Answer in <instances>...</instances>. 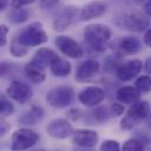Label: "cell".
<instances>
[{"label":"cell","instance_id":"cell-1","mask_svg":"<svg viewBox=\"0 0 151 151\" xmlns=\"http://www.w3.org/2000/svg\"><path fill=\"white\" fill-rule=\"evenodd\" d=\"M84 37L86 42L96 51L104 52L111 38V31L107 26L101 24L88 25L84 29Z\"/></svg>","mask_w":151,"mask_h":151},{"label":"cell","instance_id":"cell-2","mask_svg":"<svg viewBox=\"0 0 151 151\" xmlns=\"http://www.w3.org/2000/svg\"><path fill=\"white\" fill-rule=\"evenodd\" d=\"M15 35L19 41L27 47L39 46L47 41V33L45 32L42 24L38 21L29 24Z\"/></svg>","mask_w":151,"mask_h":151},{"label":"cell","instance_id":"cell-3","mask_svg":"<svg viewBox=\"0 0 151 151\" xmlns=\"http://www.w3.org/2000/svg\"><path fill=\"white\" fill-rule=\"evenodd\" d=\"M150 112V105L147 101H136L133 103L120 122V127L123 130H131L140 122H143Z\"/></svg>","mask_w":151,"mask_h":151},{"label":"cell","instance_id":"cell-4","mask_svg":"<svg viewBox=\"0 0 151 151\" xmlns=\"http://www.w3.org/2000/svg\"><path fill=\"white\" fill-rule=\"evenodd\" d=\"M114 24L123 29L143 32L149 27V19L140 13H125L116 18Z\"/></svg>","mask_w":151,"mask_h":151},{"label":"cell","instance_id":"cell-5","mask_svg":"<svg viewBox=\"0 0 151 151\" xmlns=\"http://www.w3.org/2000/svg\"><path fill=\"white\" fill-rule=\"evenodd\" d=\"M74 98V92L70 86H58L50 90L46 94L47 103L58 109H63L68 106Z\"/></svg>","mask_w":151,"mask_h":151},{"label":"cell","instance_id":"cell-6","mask_svg":"<svg viewBox=\"0 0 151 151\" xmlns=\"http://www.w3.org/2000/svg\"><path fill=\"white\" fill-rule=\"evenodd\" d=\"M39 139L37 132L29 129H19L12 134V150H26L32 147Z\"/></svg>","mask_w":151,"mask_h":151},{"label":"cell","instance_id":"cell-7","mask_svg":"<svg viewBox=\"0 0 151 151\" xmlns=\"http://www.w3.org/2000/svg\"><path fill=\"white\" fill-rule=\"evenodd\" d=\"M7 96L20 104H26L27 101L31 100L33 93H32V88L24 81L13 80L11 85L7 87Z\"/></svg>","mask_w":151,"mask_h":151},{"label":"cell","instance_id":"cell-8","mask_svg":"<svg viewBox=\"0 0 151 151\" xmlns=\"http://www.w3.org/2000/svg\"><path fill=\"white\" fill-rule=\"evenodd\" d=\"M54 42L57 47L60 50V52L70 58H80L83 55V50L79 46V44L70 37L59 35L55 38Z\"/></svg>","mask_w":151,"mask_h":151},{"label":"cell","instance_id":"cell-9","mask_svg":"<svg viewBox=\"0 0 151 151\" xmlns=\"http://www.w3.org/2000/svg\"><path fill=\"white\" fill-rule=\"evenodd\" d=\"M104 98L105 92L99 86H87L83 88L78 94L79 101L86 106H96L99 103H101Z\"/></svg>","mask_w":151,"mask_h":151},{"label":"cell","instance_id":"cell-10","mask_svg":"<svg viewBox=\"0 0 151 151\" xmlns=\"http://www.w3.org/2000/svg\"><path fill=\"white\" fill-rule=\"evenodd\" d=\"M73 127L71 123L67 119L64 118H57L53 119L48 125H47V133L57 139H64L67 138L73 133Z\"/></svg>","mask_w":151,"mask_h":151},{"label":"cell","instance_id":"cell-11","mask_svg":"<svg viewBox=\"0 0 151 151\" xmlns=\"http://www.w3.org/2000/svg\"><path fill=\"white\" fill-rule=\"evenodd\" d=\"M142 67H143V64L140 60L132 59V60H129V61L122 64L120 66H118L117 71H116V76L122 81H129V80L133 79L142 71Z\"/></svg>","mask_w":151,"mask_h":151},{"label":"cell","instance_id":"cell-12","mask_svg":"<svg viewBox=\"0 0 151 151\" xmlns=\"http://www.w3.org/2000/svg\"><path fill=\"white\" fill-rule=\"evenodd\" d=\"M99 71V63L93 59H87L79 64L76 71L77 81H88L91 80Z\"/></svg>","mask_w":151,"mask_h":151},{"label":"cell","instance_id":"cell-13","mask_svg":"<svg viewBox=\"0 0 151 151\" xmlns=\"http://www.w3.org/2000/svg\"><path fill=\"white\" fill-rule=\"evenodd\" d=\"M77 14H78V11L76 7H65L58 15L57 18L54 19L53 21V28L55 31H64L66 29L67 27H70L76 18H77Z\"/></svg>","mask_w":151,"mask_h":151},{"label":"cell","instance_id":"cell-14","mask_svg":"<svg viewBox=\"0 0 151 151\" xmlns=\"http://www.w3.org/2000/svg\"><path fill=\"white\" fill-rule=\"evenodd\" d=\"M72 140L81 147H93L98 142V133L92 130H77L73 132Z\"/></svg>","mask_w":151,"mask_h":151},{"label":"cell","instance_id":"cell-15","mask_svg":"<svg viewBox=\"0 0 151 151\" xmlns=\"http://www.w3.org/2000/svg\"><path fill=\"white\" fill-rule=\"evenodd\" d=\"M106 12V5L101 1H93V2H90L87 5H85L80 13H79V17L83 21H87V20H91V19H94V18H98L100 15H103L104 13Z\"/></svg>","mask_w":151,"mask_h":151},{"label":"cell","instance_id":"cell-16","mask_svg":"<svg viewBox=\"0 0 151 151\" xmlns=\"http://www.w3.org/2000/svg\"><path fill=\"white\" fill-rule=\"evenodd\" d=\"M25 73L27 76V78L35 84L42 83L46 78V73H45V67L42 65H40L39 63H37L35 60H31L29 63L26 64L25 66Z\"/></svg>","mask_w":151,"mask_h":151},{"label":"cell","instance_id":"cell-17","mask_svg":"<svg viewBox=\"0 0 151 151\" xmlns=\"http://www.w3.org/2000/svg\"><path fill=\"white\" fill-rule=\"evenodd\" d=\"M117 100L124 104H133L139 100L140 92L133 86H123L117 91Z\"/></svg>","mask_w":151,"mask_h":151},{"label":"cell","instance_id":"cell-18","mask_svg":"<svg viewBox=\"0 0 151 151\" xmlns=\"http://www.w3.org/2000/svg\"><path fill=\"white\" fill-rule=\"evenodd\" d=\"M58 58V54L51 50V48H46V47H42V48H39L34 57H33V60H35L37 63H39L40 65H42L44 67L46 66H51L52 63Z\"/></svg>","mask_w":151,"mask_h":151},{"label":"cell","instance_id":"cell-19","mask_svg":"<svg viewBox=\"0 0 151 151\" xmlns=\"http://www.w3.org/2000/svg\"><path fill=\"white\" fill-rule=\"evenodd\" d=\"M44 117V110L40 106H33L29 111L20 117V123L24 125H34L39 123Z\"/></svg>","mask_w":151,"mask_h":151},{"label":"cell","instance_id":"cell-20","mask_svg":"<svg viewBox=\"0 0 151 151\" xmlns=\"http://www.w3.org/2000/svg\"><path fill=\"white\" fill-rule=\"evenodd\" d=\"M50 67H51V72L55 77H66V76L70 74L71 68H72L71 64L67 60H65V59H63L60 57H58L52 63V65Z\"/></svg>","mask_w":151,"mask_h":151},{"label":"cell","instance_id":"cell-21","mask_svg":"<svg viewBox=\"0 0 151 151\" xmlns=\"http://www.w3.org/2000/svg\"><path fill=\"white\" fill-rule=\"evenodd\" d=\"M120 50L125 53V54H134L137 52L140 51V42L138 41V39L133 38V37H127L120 40Z\"/></svg>","mask_w":151,"mask_h":151},{"label":"cell","instance_id":"cell-22","mask_svg":"<svg viewBox=\"0 0 151 151\" xmlns=\"http://www.w3.org/2000/svg\"><path fill=\"white\" fill-rule=\"evenodd\" d=\"M28 48H29V47L22 45V44L19 41V39L17 38V35L13 37V39H12V41H11L9 51H11V53H12L14 57H18V58H19V57H25V55L27 54V52H28Z\"/></svg>","mask_w":151,"mask_h":151},{"label":"cell","instance_id":"cell-23","mask_svg":"<svg viewBox=\"0 0 151 151\" xmlns=\"http://www.w3.org/2000/svg\"><path fill=\"white\" fill-rule=\"evenodd\" d=\"M28 18V12L21 7H18V8H13V11L9 13L8 15V19L13 24H21L24 21H26Z\"/></svg>","mask_w":151,"mask_h":151},{"label":"cell","instance_id":"cell-24","mask_svg":"<svg viewBox=\"0 0 151 151\" xmlns=\"http://www.w3.org/2000/svg\"><path fill=\"white\" fill-rule=\"evenodd\" d=\"M136 87L139 92L147 93L151 91V77L150 76H140L136 80Z\"/></svg>","mask_w":151,"mask_h":151},{"label":"cell","instance_id":"cell-25","mask_svg":"<svg viewBox=\"0 0 151 151\" xmlns=\"http://www.w3.org/2000/svg\"><path fill=\"white\" fill-rule=\"evenodd\" d=\"M0 101H1V110H0L1 117L5 118V117H8L9 114H12L13 111H14V107H13L12 103L7 99V97L6 96H1Z\"/></svg>","mask_w":151,"mask_h":151},{"label":"cell","instance_id":"cell-26","mask_svg":"<svg viewBox=\"0 0 151 151\" xmlns=\"http://www.w3.org/2000/svg\"><path fill=\"white\" fill-rule=\"evenodd\" d=\"M143 149H144V144L138 139H129L123 145V150H126V151H140Z\"/></svg>","mask_w":151,"mask_h":151},{"label":"cell","instance_id":"cell-27","mask_svg":"<svg viewBox=\"0 0 151 151\" xmlns=\"http://www.w3.org/2000/svg\"><path fill=\"white\" fill-rule=\"evenodd\" d=\"M119 149H120L119 143L116 140H112V139H107V140L103 142L100 145V150H103V151H105V150L106 151H118Z\"/></svg>","mask_w":151,"mask_h":151},{"label":"cell","instance_id":"cell-28","mask_svg":"<svg viewBox=\"0 0 151 151\" xmlns=\"http://www.w3.org/2000/svg\"><path fill=\"white\" fill-rule=\"evenodd\" d=\"M7 33H8V27L6 25L0 26V45L4 46L7 42Z\"/></svg>","mask_w":151,"mask_h":151},{"label":"cell","instance_id":"cell-29","mask_svg":"<svg viewBox=\"0 0 151 151\" xmlns=\"http://www.w3.org/2000/svg\"><path fill=\"white\" fill-rule=\"evenodd\" d=\"M58 2H59V0H39L40 7L41 8H45V9L53 8Z\"/></svg>","mask_w":151,"mask_h":151},{"label":"cell","instance_id":"cell-30","mask_svg":"<svg viewBox=\"0 0 151 151\" xmlns=\"http://www.w3.org/2000/svg\"><path fill=\"white\" fill-rule=\"evenodd\" d=\"M34 0H12L11 1V6L12 8H18V7H22L25 5L32 4Z\"/></svg>","mask_w":151,"mask_h":151},{"label":"cell","instance_id":"cell-31","mask_svg":"<svg viewBox=\"0 0 151 151\" xmlns=\"http://www.w3.org/2000/svg\"><path fill=\"white\" fill-rule=\"evenodd\" d=\"M112 112L114 116H122L124 113V106L122 104H113L112 105Z\"/></svg>","mask_w":151,"mask_h":151},{"label":"cell","instance_id":"cell-32","mask_svg":"<svg viewBox=\"0 0 151 151\" xmlns=\"http://www.w3.org/2000/svg\"><path fill=\"white\" fill-rule=\"evenodd\" d=\"M144 44L149 47H151V28H149L144 34Z\"/></svg>","mask_w":151,"mask_h":151},{"label":"cell","instance_id":"cell-33","mask_svg":"<svg viewBox=\"0 0 151 151\" xmlns=\"http://www.w3.org/2000/svg\"><path fill=\"white\" fill-rule=\"evenodd\" d=\"M144 11L149 17H151V0L144 1Z\"/></svg>","mask_w":151,"mask_h":151},{"label":"cell","instance_id":"cell-34","mask_svg":"<svg viewBox=\"0 0 151 151\" xmlns=\"http://www.w3.org/2000/svg\"><path fill=\"white\" fill-rule=\"evenodd\" d=\"M144 68H145V72H146L147 74H150V76H151V57H150V58H147V59L145 60Z\"/></svg>","mask_w":151,"mask_h":151},{"label":"cell","instance_id":"cell-35","mask_svg":"<svg viewBox=\"0 0 151 151\" xmlns=\"http://www.w3.org/2000/svg\"><path fill=\"white\" fill-rule=\"evenodd\" d=\"M145 119H146V125H147V127H149V129H151V111L149 112V114L146 116V118H145Z\"/></svg>","mask_w":151,"mask_h":151},{"label":"cell","instance_id":"cell-36","mask_svg":"<svg viewBox=\"0 0 151 151\" xmlns=\"http://www.w3.org/2000/svg\"><path fill=\"white\" fill-rule=\"evenodd\" d=\"M8 1H9V0H0V8H1V9H5L6 6L8 5Z\"/></svg>","mask_w":151,"mask_h":151},{"label":"cell","instance_id":"cell-37","mask_svg":"<svg viewBox=\"0 0 151 151\" xmlns=\"http://www.w3.org/2000/svg\"><path fill=\"white\" fill-rule=\"evenodd\" d=\"M7 131V125H5V122H1V134H5Z\"/></svg>","mask_w":151,"mask_h":151},{"label":"cell","instance_id":"cell-38","mask_svg":"<svg viewBox=\"0 0 151 151\" xmlns=\"http://www.w3.org/2000/svg\"><path fill=\"white\" fill-rule=\"evenodd\" d=\"M134 1H137V2H144L145 0H134Z\"/></svg>","mask_w":151,"mask_h":151}]
</instances>
